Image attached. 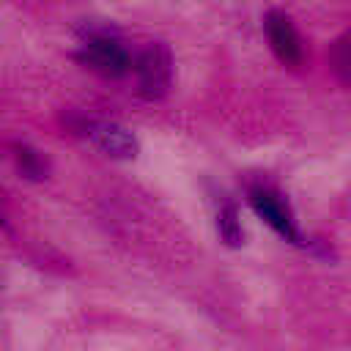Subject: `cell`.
Masks as SVG:
<instances>
[{
  "instance_id": "cell-1",
  "label": "cell",
  "mask_w": 351,
  "mask_h": 351,
  "mask_svg": "<svg viewBox=\"0 0 351 351\" xmlns=\"http://www.w3.org/2000/svg\"><path fill=\"white\" fill-rule=\"evenodd\" d=\"M137 90L145 99H162L173 82V52L165 41H148L134 58Z\"/></svg>"
},
{
  "instance_id": "cell-2",
  "label": "cell",
  "mask_w": 351,
  "mask_h": 351,
  "mask_svg": "<svg viewBox=\"0 0 351 351\" xmlns=\"http://www.w3.org/2000/svg\"><path fill=\"white\" fill-rule=\"evenodd\" d=\"M69 123H71V129L77 134L88 137L99 151H104L112 159H134L137 151H140L137 137L126 126H121L115 121H101V118L80 115V118H69Z\"/></svg>"
},
{
  "instance_id": "cell-3",
  "label": "cell",
  "mask_w": 351,
  "mask_h": 351,
  "mask_svg": "<svg viewBox=\"0 0 351 351\" xmlns=\"http://www.w3.org/2000/svg\"><path fill=\"white\" fill-rule=\"evenodd\" d=\"M80 60L101 74V77H121L129 71L132 60H129V52L126 47L110 36V33H99V30H90L85 38H82V47H80Z\"/></svg>"
},
{
  "instance_id": "cell-4",
  "label": "cell",
  "mask_w": 351,
  "mask_h": 351,
  "mask_svg": "<svg viewBox=\"0 0 351 351\" xmlns=\"http://www.w3.org/2000/svg\"><path fill=\"white\" fill-rule=\"evenodd\" d=\"M250 206H252L255 214H258L266 225H271L285 241L302 244V236H299V228H296V222H293V214H291L288 203H285L277 192H271V189H266V186H258V189L250 192Z\"/></svg>"
},
{
  "instance_id": "cell-5",
  "label": "cell",
  "mask_w": 351,
  "mask_h": 351,
  "mask_svg": "<svg viewBox=\"0 0 351 351\" xmlns=\"http://www.w3.org/2000/svg\"><path fill=\"white\" fill-rule=\"evenodd\" d=\"M263 27H266V38H269L274 55L282 63L296 66L302 60V38H299L293 22L282 11H269L263 19Z\"/></svg>"
},
{
  "instance_id": "cell-6",
  "label": "cell",
  "mask_w": 351,
  "mask_h": 351,
  "mask_svg": "<svg viewBox=\"0 0 351 351\" xmlns=\"http://www.w3.org/2000/svg\"><path fill=\"white\" fill-rule=\"evenodd\" d=\"M14 162H16L19 173L30 181H41L49 173L47 156L41 151H36L33 145H27V143H14Z\"/></svg>"
},
{
  "instance_id": "cell-7",
  "label": "cell",
  "mask_w": 351,
  "mask_h": 351,
  "mask_svg": "<svg viewBox=\"0 0 351 351\" xmlns=\"http://www.w3.org/2000/svg\"><path fill=\"white\" fill-rule=\"evenodd\" d=\"M217 230L228 247H241L244 244V230L239 219V208L233 203H222L217 211Z\"/></svg>"
},
{
  "instance_id": "cell-8",
  "label": "cell",
  "mask_w": 351,
  "mask_h": 351,
  "mask_svg": "<svg viewBox=\"0 0 351 351\" xmlns=\"http://www.w3.org/2000/svg\"><path fill=\"white\" fill-rule=\"evenodd\" d=\"M329 69H332V74L343 85L351 88V33H343L332 44V49H329Z\"/></svg>"
},
{
  "instance_id": "cell-9",
  "label": "cell",
  "mask_w": 351,
  "mask_h": 351,
  "mask_svg": "<svg viewBox=\"0 0 351 351\" xmlns=\"http://www.w3.org/2000/svg\"><path fill=\"white\" fill-rule=\"evenodd\" d=\"M0 228H3V230H8V222H5V217H3V214H0Z\"/></svg>"
}]
</instances>
